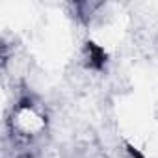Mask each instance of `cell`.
<instances>
[{
  "instance_id": "cell-1",
  "label": "cell",
  "mask_w": 158,
  "mask_h": 158,
  "mask_svg": "<svg viewBox=\"0 0 158 158\" xmlns=\"http://www.w3.org/2000/svg\"><path fill=\"white\" fill-rule=\"evenodd\" d=\"M86 52H88V65L93 69H102L106 63V52L102 47L95 45V43H86Z\"/></svg>"
},
{
  "instance_id": "cell-2",
  "label": "cell",
  "mask_w": 158,
  "mask_h": 158,
  "mask_svg": "<svg viewBox=\"0 0 158 158\" xmlns=\"http://www.w3.org/2000/svg\"><path fill=\"white\" fill-rule=\"evenodd\" d=\"M128 152H130V156H132V158H145V156H143L138 149H134L132 145H128Z\"/></svg>"
}]
</instances>
